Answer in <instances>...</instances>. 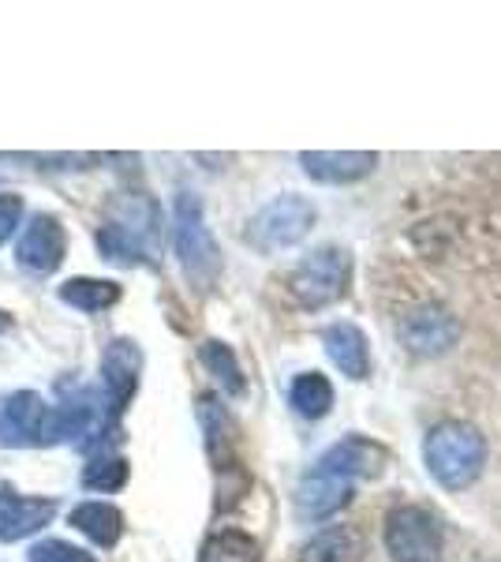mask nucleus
<instances>
[{"instance_id": "f257e3e1", "label": "nucleus", "mask_w": 501, "mask_h": 562, "mask_svg": "<svg viewBox=\"0 0 501 562\" xmlns=\"http://www.w3.org/2000/svg\"><path fill=\"white\" fill-rule=\"evenodd\" d=\"M161 240L158 203L147 195H124L113 203V217L98 229V248L109 262H153Z\"/></svg>"}, {"instance_id": "f03ea898", "label": "nucleus", "mask_w": 501, "mask_h": 562, "mask_svg": "<svg viewBox=\"0 0 501 562\" xmlns=\"http://www.w3.org/2000/svg\"><path fill=\"white\" fill-rule=\"evenodd\" d=\"M423 461H426V473L439 480L442 487L460 492V487L476 484L482 465H487V439L471 424L445 420L426 435Z\"/></svg>"}, {"instance_id": "7ed1b4c3", "label": "nucleus", "mask_w": 501, "mask_h": 562, "mask_svg": "<svg viewBox=\"0 0 501 562\" xmlns=\"http://www.w3.org/2000/svg\"><path fill=\"white\" fill-rule=\"evenodd\" d=\"M177 256L184 267L187 281L195 289H209L221 274V251H217L214 237L206 229L203 203L195 192H180L177 195Z\"/></svg>"}, {"instance_id": "20e7f679", "label": "nucleus", "mask_w": 501, "mask_h": 562, "mask_svg": "<svg viewBox=\"0 0 501 562\" xmlns=\"http://www.w3.org/2000/svg\"><path fill=\"white\" fill-rule=\"evenodd\" d=\"M349 281H352L349 251L326 244V248L311 251V256L293 270L288 289H293V296L299 304L315 312V307H330L341 301V296L349 293Z\"/></svg>"}, {"instance_id": "39448f33", "label": "nucleus", "mask_w": 501, "mask_h": 562, "mask_svg": "<svg viewBox=\"0 0 501 562\" xmlns=\"http://www.w3.org/2000/svg\"><path fill=\"white\" fill-rule=\"evenodd\" d=\"M311 225L315 206L304 195H277L248 222V244L259 251L293 248V244H299L311 233Z\"/></svg>"}, {"instance_id": "423d86ee", "label": "nucleus", "mask_w": 501, "mask_h": 562, "mask_svg": "<svg viewBox=\"0 0 501 562\" xmlns=\"http://www.w3.org/2000/svg\"><path fill=\"white\" fill-rule=\"evenodd\" d=\"M386 551L394 562H439L442 525L426 506H397L386 518Z\"/></svg>"}, {"instance_id": "0eeeda50", "label": "nucleus", "mask_w": 501, "mask_h": 562, "mask_svg": "<svg viewBox=\"0 0 501 562\" xmlns=\"http://www.w3.org/2000/svg\"><path fill=\"white\" fill-rule=\"evenodd\" d=\"M49 405L34 390H15L0 397V447H31L42 442V424Z\"/></svg>"}, {"instance_id": "6e6552de", "label": "nucleus", "mask_w": 501, "mask_h": 562, "mask_svg": "<svg viewBox=\"0 0 501 562\" xmlns=\"http://www.w3.org/2000/svg\"><path fill=\"white\" fill-rule=\"evenodd\" d=\"M457 334H460L457 319L439 304L415 307V312L400 323V338H405V346L412 349L415 357H439V352H445L457 341Z\"/></svg>"}, {"instance_id": "1a4fd4ad", "label": "nucleus", "mask_w": 501, "mask_h": 562, "mask_svg": "<svg viewBox=\"0 0 501 562\" xmlns=\"http://www.w3.org/2000/svg\"><path fill=\"white\" fill-rule=\"evenodd\" d=\"M304 173L318 184H355L371 177L378 166L375 150H304L299 154Z\"/></svg>"}, {"instance_id": "9d476101", "label": "nucleus", "mask_w": 501, "mask_h": 562, "mask_svg": "<svg viewBox=\"0 0 501 562\" xmlns=\"http://www.w3.org/2000/svg\"><path fill=\"white\" fill-rule=\"evenodd\" d=\"M139 368H143V352L135 341H113L105 349L102 360V375H105V409L109 416H121L132 402L135 386H139Z\"/></svg>"}, {"instance_id": "9b49d317", "label": "nucleus", "mask_w": 501, "mask_h": 562, "mask_svg": "<svg viewBox=\"0 0 501 562\" xmlns=\"http://www.w3.org/2000/svg\"><path fill=\"white\" fill-rule=\"evenodd\" d=\"M15 259H20L23 270L31 274H53V270L64 262V229L57 217L49 214H34L31 225H26L20 248H15Z\"/></svg>"}, {"instance_id": "f8f14e48", "label": "nucleus", "mask_w": 501, "mask_h": 562, "mask_svg": "<svg viewBox=\"0 0 501 562\" xmlns=\"http://www.w3.org/2000/svg\"><path fill=\"white\" fill-rule=\"evenodd\" d=\"M349 498H352V480L315 465L296 487V510H299V518L322 521V518H333Z\"/></svg>"}, {"instance_id": "ddd939ff", "label": "nucleus", "mask_w": 501, "mask_h": 562, "mask_svg": "<svg viewBox=\"0 0 501 562\" xmlns=\"http://www.w3.org/2000/svg\"><path fill=\"white\" fill-rule=\"evenodd\" d=\"M57 518V503L53 498H31V495H15V492H0V540L15 543L31 532L45 529Z\"/></svg>"}, {"instance_id": "4468645a", "label": "nucleus", "mask_w": 501, "mask_h": 562, "mask_svg": "<svg viewBox=\"0 0 501 562\" xmlns=\"http://www.w3.org/2000/svg\"><path fill=\"white\" fill-rule=\"evenodd\" d=\"M382 461H386V450H382L378 442L363 439V435H349V439L333 442V447L326 450L322 458H318V465L355 484L360 476H378L382 473Z\"/></svg>"}, {"instance_id": "2eb2a0df", "label": "nucleus", "mask_w": 501, "mask_h": 562, "mask_svg": "<svg viewBox=\"0 0 501 562\" xmlns=\"http://www.w3.org/2000/svg\"><path fill=\"white\" fill-rule=\"evenodd\" d=\"M322 346H326V357L341 368V375L349 379H367L371 371V352H367V338L355 323H330L322 330Z\"/></svg>"}, {"instance_id": "dca6fc26", "label": "nucleus", "mask_w": 501, "mask_h": 562, "mask_svg": "<svg viewBox=\"0 0 501 562\" xmlns=\"http://www.w3.org/2000/svg\"><path fill=\"white\" fill-rule=\"evenodd\" d=\"M94 424H98V405H90V402L60 405V409L45 413L42 442H76L94 431Z\"/></svg>"}, {"instance_id": "f3484780", "label": "nucleus", "mask_w": 501, "mask_h": 562, "mask_svg": "<svg viewBox=\"0 0 501 562\" xmlns=\"http://www.w3.org/2000/svg\"><path fill=\"white\" fill-rule=\"evenodd\" d=\"M363 540L349 525H330L304 548V562H360Z\"/></svg>"}, {"instance_id": "a211bd4d", "label": "nucleus", "mask_w": 501, "mask_h": 562, "mask_svg": "<svg viewBox=\"0 0 501 562\" xmlns=\"http://www.w3.org/2000/svg\"><path fill=\"white\" fill-rule=\"evenodd\" d=\"M71 525H76L79 532H87L98 548H113L124 532V514L109 503H79L76 510H71Z\"/></svg>"}, {"instance_id": "6ab92c4d", "label": "nucleus", "mask_w": 501, "mask_h": 562, "mask_svg": "<svg viewBox=\"0 0 501 562\" xmlns=\"http://www.w3.org/2000/svg\"><path fill=\"white\" fill-rule=\"evenodd\" d=\"M288 402H293V409L299 416H307V420H322L333 405L330 379H326L322 371H304V375H296L293 386H288Z\"/></svg>"}, {"instance_id": "aec40b11", "label": "nucleus", "mask_w": 501, "mask_h": 562, "mask_svg": "<svg viewBox=\"0 0 501 562\" xmlns=\"http://www.w3.org/2000/svg\"><path fill=\"white\" fill-rule=\"evenodd\" d=\"M60 301L79 307V312H105V307H113L121 301V285H113V281H102V278H71L60 285Z\"/></svg>"}, {"instance_id": "412c9836", "label": "nucleus", "mask_w": 501, "mask_h": 562, "mask_svg": "<svg viewBox=\"0 0 501 562\" xmlns=\"http://www.w3.org/2000/svg\"><path fill=\"white\" fill-rule=\"evenodd\" d=\"M259 559H262L259 540L240 529L214 532V537L203 543V555H198V562H259Z\"/></svg>"}, {"instance_id": "4be33fe9", "label": "nucleus", "mask_w": 501, "mask_h": 562, "mask_svg": "<svg viewBox=\"0 0 501 562\" xmlns=\"http://www.w3.org/2000/svg\"><path fill=\"white\" fill-rule=\"evenodd\" d=\"M198 357H203V364L209 368V375L217 379L229 394H243V371H240V360H236V352L225 346V341H206L203 349H198Z\"/></svg>"}, {"instance_id": "5701e85b", "label": "nucleus", "mask_w": 501, "mask_h": 562, "mask_svg": "<svg viewBox=\"0 0 501 562\" xmlns=\"http://www.w3.org/2000/svg\"><path fill=\"white\" fill-rule=\"evenodd\" d=\"M83 484L90 492H121L127 484V461L124 458H98L83 469Z\"/></svg>"}, {"instance_id": "b1692460", "label": "nucleus", "mask_w": 501, "mask_h": 562, "mask_svg": "<svg viewBox=\"0 0 501 562\" xmlns=\"http://www.w3.org/2000/svg\"><path fill=\"white\" fill-rule=\"evenodd\" d=\"M26 562H94V559H90L87 551L64 543V540H42V543H34V548H31Z\"/></svg>"}, {"instance_id": "393cba45", "label": "nucleus", "mask_w": 501, "mask_h": 562, "mask_svg": "<svg viewBox=\"0 0 501 562\" xmlns=\"http://www.w3.org/2000/svg\"><path fill=\"white\" fill-rule=\"evenodd\" d=\"M20 222H23V199L12 192H0V244L12 240Z\"/></svg>"}, {"instance_id": "a878e982", "label": "nucleus", "mask_w": 501, "mask_h": 562, "mask_svg": "<svg viewBox=\"0 0 501 562\" xmlns=\"http://www.w3.org/2000/svg\"><path fill=\"white\" fill-rule=\"evenodd\" d=\"M4 326H8V315H4V312H0V330H4Z\"/></svg>"}]
</instances>
